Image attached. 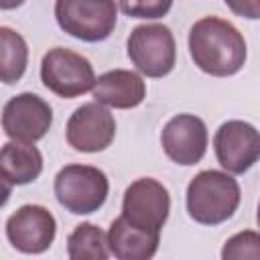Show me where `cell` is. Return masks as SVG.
<instances>
[{
  "label": "cell",
  "mask_w": 260,
  "mask_h": 260,
  "mask_svg": "<svg viewBox=\"0 0 260 260\" xmlns=\"http://www.w3.org/2000/svg\"><path fill=\"white\" fill-rule=\"evenodd\" d=\"M189 53L193 63L207 75L230 77L246 63L244 35L219 16H203L189 30Z\"/></svg>",
  "instance_id": "6da1fadb"
},
{
  "label": "cell",
  "mask_w": 260,
  "mask_h": 260,
  "mask_svg": "<svg viewBox=\"0 0 260 260\" xmlns=\"http://www.w3.org/2000/svg\"><path fill=\"white\" fill-rule=\"evenodd\" d=\"M242 199L238 181L228 171H201L197 173L185 193L187 213L201 225H217L228 221Z\"/></svg>",
  "instance_id": "7a4b0ae2"
},
{
  "label": "cell",
  "mask_w": 260,
  "mask_h": 260,
  "mask_svg": "<svg viewBox=\"0 0 260 260\" xmlns=\"http://www.w3.org/2000/svg\"><path fill=\"white\" fill-rule=\"evenodd\" d=\"M55 197L65 211L73 215H87L98 211L110 191L108 177L102 169L91 165H65L55 175Z\"/></svg>",
  "instance_id": "3957f363"
},
{
  "label": "cell",
  "mask_w": 260,
  "mask_h": 260,
  "mask_svg": "<svg viewBox=\"0 0 260 260\" xmlns=\"http://www.w3.org/2000/svg\"><path fill=\"white\" fill-rule=\"evenodd\" d=\"M55 18L69 37L100 43L116 28L118 4L116 0H55Z\"/></svg>",
  "instance_id": "277c9868"
},
{
  "label": "cell",
  "mask_w": 260,
  "mask_h": 260,
  "mask_svg": "<svg viewBox=\"0 0 260 260\" xmlns=\"http://www.w3.org/2000/svg\"><path fill=\"white\" fill-rule=\"evenodd\" d=\"M41 81L51 93L73 100L91 91L98 77L87 57L65 47H55L41 59Z\"/></svg>",
  "instance_id": "5b68a950"
},
{
  "label": "cell",
  "mask_w": 260,
  "mask_h": 260,
  "mask_svg": "<svg viewBox=\"0 0 260 260\" xmlns=\"http://www.w3.org/2000/svg\"><path fill=\"white\" fill-rule=\"evenodd\" d=\"M128 57L136 71L146 77H165L175 69L177 43L169 26L138 24L128 37Z\"/></svg>",
  "instance_id": "8992f818"
},
{
  "label": "cell",
  "mask_w": 260,
  "mask_h": 260,
  "mask_svg": "<svg viewBox=\"0 0 260 260\" xmlns=\"http://www.w3.org/2000/svg\"><path fill=\"white\" fill-rule=\"evenodd\" d=\"M171 195L169 189L152 177H140L128 185L122 199V215L144 230L160 232L169 219Z\"/></svg>",
  "instance_id": "52a82bcc"
},
{
  "label": "cell",
  "mask_w": 260,
  "mask_h": 260,
  "mask_svg": "<svg viewBox=\"0 0 260 260\" xmlns=\"http://www.w3.org/2000/svg\"><path fill=\"white\" fill-rule=\"evenodd\" d=\"M213 150L223 171L244 175L260 158V130L244 120H228L215 130Z\"/></svg>",
  "instance_id": "ba28073f"
},
{
  "label": "cell",
  "mask_w": 260,
  "mask_h": 260,
  "mask_svg": "<svg viewBox=\"0 0 260 260\" xmlns=\"http://www.w3.org/2000/svg\"><path fill=\"white\" fill-rule=\"evenodd\" d=\"M51 124V106L32 91L16 93L2 108V130L10 140L37 142L45 138Z\"/></svg>",
  "instance_id": "9c48e42d"
},
{
  "label": "cell",
  "mask_w": 260,
  "mask_h": 260,
  "mask_svg": "<svg viewBox=\"0 0 260 260\" xmlns=\"http://www.w3.org/2000/svg\"><path fill=\"white\" fill-rule=\"evenodd\" d=\"M116 136L114 114L100 102L79 106L67 120L65 138L77 152H102Z\"/></svg>",
  "instance_id": "30bf717a"
},
{
  "label": "cell",
  "mask_w": 260,
  "mask_h": 260,
  "mask_svg": "<svg viewBox=\"0 0 260 260\" xmlns=\"http://www.w3.org/2000/svg\"><path fill=\"white\" fill-rule=\"evenodd\" d=\"M57 234V221L53 213L35 203L18 207L6 219V238L22 254H41L51 248Z\"/></svg>",
  "instance_id": "8fae6325"
},
{
  "label": "cell",
  "mask_w": 260,
  "mask_h": 260,
  "mask_svg": "<svg viewBox=\"0 0 260 260\" xmlns=\"http://www.w3.org/2000/svg\"><path fill=\"white\" fill-rule=\"evenodd\" d=\"M207 142H209L207 126L201 118L193 114L173 116L160 132V144L165 154L181 167L197 165L205 156Z\"/></svg>",
  "instance_id": "7c38bea8"
},
{
  "label": "cell",
  "mask_w": 260,
  "mask_h": 260,
  "mask_svg": "<svg viewBox=\"0 0 260 260\" xmlns=\"http://www.w3.org/2000/svg\"><path fill=\"white\" fill-rule=\"evenodd\" d=\"M93 100L116 110H130L144 102L146 83L136 71L112 69L98 77L93 89Z\"/></svg>",
  "instance_id": "4fadbf2b"
},
{
  "label": "cell",
  "mask_w": 260,
  "mask_h": 260,
  "mask_svg": "<svg viewBox=\"0 0 260 260\" xmlns=\"http://www.w3.org/2000/svg\"><path fill=\"white\" fill-rule=\"evenodd\" d=\"M160 244V232L144 230L130 223L122 213L112 221L108 230L110 254L118 260H148L156 254Z\"/></svg>",
  "instance_id": "5bb4252c"
},
{
  "label": "cell",
  "mask_w": 260,
  "mask_h": 260,
  "mask_svg": "<svg viewBox=\"0 0 260 260\" xmlns=\"http://www.w3.org/2000/svg\"><path fill=\"white\" fill-rule=\"evenodd\" d=\"M0 173L6 185H28L43 173V154L35 142L10 140L0 150Z\"/></svg>",
  "instance_id": "9a60e30c"
},
{
  "label": "cell",
  "mask_w": 260,
  "mask_h": 260,
  "mask_svg": "<svg viewBox=\"0 0 260 260\" xmlns=\"http://www.w3.org/2000/svg\"><path fill=\"white\" fill-rule=\"evenodd\" d=\"M28 63V47L20 32L10 26H0V79L6 85L16 83Z\"/></svg>",
  "instance_id": "2e32d148"
},
{
  "label": "cell",
  "mask_w": 260,
  "mask_h": 260,
  "mask_svg": "<svg viewBox=\"0 0 260 260\" xmlns=\"http://www.w3.org/2000/svg\"><path fill=\"white\" fill-rule=\"evenodd\" d=\"M67 256L71 260H106L110 258L108 234H104L98 225L83 221L75 225V230L67 238Z\"/></svg>",
  "instance_id": "e0dca14e"
},
{
  "label": "cell",
  "mask_w": 260,
  "mask_h": 260,
  "mask_svg": "<svg viewBox=\"0 0 260 260\" xmlns=\"http://www.w3.org/2000/svg\"><path fill=\"white\" fill-rule=\"evenodd\" d=\"M221 258L223 260H246V258L260 260V232L244 230L228 238L221 248Z\"/></svg>",
  "instance_id": "ac0fdd59"
},
{
  "label": "cell",
  "mask_w": 260,
  "mask_h": 260,
  "mask_svg": "<svg viewBox=\"0 0 260 260\" xmlns=\"http://www.w3.org/2000/svg\"><path fill=\"white\" fill-rule=\"evenodd\" d=\"M118 6L130 18L156 20L169 14L173 0H118Z\"/></svg>",
  "instance_id": "d6986e66"
},
{
  "label": "cell",
  "mask_w": 260,
  "mask_h": 260,
  "mask_svg": "<svg viewBox=\"0 0 260 260\" xmlns=\"http://www.w3.org/2000/svg\"><path fill=\"white\" fill-rule=\"evenodd\" d=\"M223 2H225V6H228L236 16H242V18H248V20L260 18L258 0H223Z\"/></svg>",
  "instance_id": "ffe728a7"
},
{
  "label": "cell",
  "mask_w": 260,
  "mask_h": 260,
  "mask_svg": "<svg viewBox=\"0 0 260 260\" xmlns=\"http://www.w3.org/2000/svg\"><path fill=\"white\" fill-rule=\"evenodd\" d=\"M26 0H0V8L2 10H12V8H18L22 6Z\"/></svg>",
  "instance_id": "44dd1931"
},
{
  "label": "cell",
  "mask_w": 260,
  "mask_h": 260,
  "mask_svg": "<svg viewBox=\"0 0 260 260\" xmlns=\"http://www.w3.org/2000/svg\"><path fill=\"white\" fill-rule=\"evenodd\" d=\"M258 6H260V0H258Z\"/></svg>",
  "instance_id": "7402d4cb"
}]
</instances>
